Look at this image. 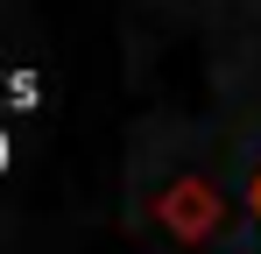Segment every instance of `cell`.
Returning a JSON list of instances; mask_svg holds the SVG:
<instances>
[{
    "mask_svg": "<svg viewBox=\"0 0 261 254\" xmlns=\"http://www.w3.org/2000/svg\"><path fill=\"white\" fill-rule=\"evenodd\" d=\"M155 212H163V226H170V233H184V240H205V233L219 226V205H212V191H205L198 176H191V184H170Z\"/></svg>",
    "mask_w": 261,
    "mask_h": 254,
    "instance_id": "6da1fadb",
    "label": "cell"
}]
</instances>
